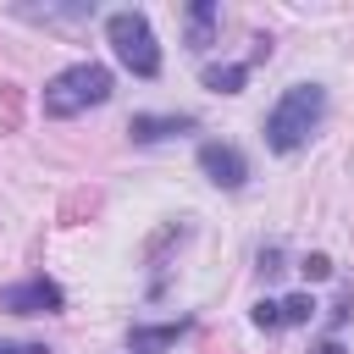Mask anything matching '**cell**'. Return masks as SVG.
I'll return each instance as SVG.
<instances>
[{
    "label": "cell",
    "mask_w": 354,
    "mask_h": 354,
    "mask_svg": "<svg viewBox=\"0 0 354 354\" xmlns=\"http://www.w3.org/2000/svg\"><path fill=\"white\" fill-rule=\"evenodd\" d=\"M105 39H111L116 61L133 77H160V44H155V28H149L144 11H111L105 17Z\"/></svg>",
    "instance_id": "obj_3"
},
{
    "label": "cell",
    "mask_w": 354,
    "mask_h": 354,
    "mask_svg": "<svg viewBox=\"0 0 354 354\" xmlns=\"http://www.w3.org/2000/svg\"><path fill=\"white\" fill-rule=\"evenodd\" d=\"M216 22H221V11L210 0H194L188 6V50H210L216 44Z\"/></svg>",
    "instance_id": "obj_7"
},
{
    "label": "cell",
    "mask_w": 354,
    "mask_h": 354,
    "mask_svg": "<svg viewBox=\"0 0 354 354\" xmlns=\"http://www.w3.org/2000/svg\"><path fill=\"white\" fill-rule=\"evenodd\" d=\"M243 77H249V66H243V61L205 66V88H216V94H238V88H243Z\"/></svg>",
    "instance_id": "obj_8"
},
{
    "label": "cell",
    "mask_w": 354,
    "mask_h": 354,
    "mask_svg": "<svg viewBox=\"0 0 354 354\" xmlns=\"http://www.w3.org/2000/svg\"><path fill=\"white\" fill-rule=\"evenodd\" d=\"M0 354H50L44 343H28V348H17V343H0Z\"/></svg>",
    "instance_id": "obj_13"
},
{
    "label": "cell",
    "mask_w": 354,
    "mask_h": 354,
    "mask_svg": "<svg viewBox=\"0 0 354 354\" xmlns=\"http://www.w3.org/2000/svg\"><path fill=\"white\" fill-rule=\"evenodd\" d=\"M188 332V321H166V326H133V348L144 354V348H166V343H177Z\"/></svg>",
    "instance_id": "obj_9"
},
{
    "label": "cell",
    "mask_w": 354,
    "mask_h": 354,
    "mask_svg": "<svg viewBox=\"0 0 354 354\" xmlns=\"http://www.w3.org/2000/svg\"><path fill=\"white\" fill-rule=\"evenodd\" d=\"M199 122L194 116H149V111H138L133 122H127V133L138 138V144H160V138H177V133H194Z\"/></svg>",
    "instance_id": "obj_6"
},
{
    "label": "cell",
    "mask_w": 354,
    "mask_h": 354,
    "mask_svg": "<svg viewBox=\"0 0 354 354\" xmlns=\"http://www.w3.org/2000/svg\"><path fill=\"white\" fill-rule=\"evenodd\" d=\"M277 310H282V326H304V321L315 315V299H310V293H293V299H282Z\"/></svg>",
    "instance_id": "obj_10"
},
{
    "label": "cell",
    "mask_w": 354,
    "mask_h": 354,
    "mask_svg": "<svg viewBox=\"0 0 354 354\" xmlns=\"http://www.w3.org/2000/svg\"><path fill=\"white\" fill-rule=\"evenodd\" d=\"M321 116H326V88H321V83H293V88H282V100L266 111V144H271L277 155H293V149L310 144V133L321 127Z\"/></svg>",
    "instance_id": "obj_1"
},
{
    "label": "cell",
    "mask_w": 354,
    "mask_h": 354,
    "mask_svg": "<svg viewBox=\"0 0 354 354\" xmlns=\"http://www.w3.org/2000/svg\"><path fill=\"white\" fill-rule=\"evenodd\" d=\"M299 271H304L310 282H326V277H332V260H326V254H304V260H299Z\"/></svg>",
    "instance_id": "obj_11"
},
{
    "label": "cell",
    "mask_w": 354,
    "mask_h": 354,
    "mask_svg": "<svg viewBox=\"0 0 354 354\" xmlns=\"http://www.w3.org/2000/svg\"><path fill=\"white\" fill-rule=\"evenodd\" d=\"M199 171L216 183V188H243L249 183V160H243V149L238 144H199Z\"/></svg>",
    "instance_id": "obj_5"
},
{
    "label": "cell",
    "mask_w": 354,
    "mask_h": 354,
    "mask_svg": "<svg viewBox=\"0 0 354 354\" xmlns=\"http://www.w3.org/2000/svg\"><path fill=\"white\" fill-rule=\"evenodd\" d=\"M254 326H266V332H277V326H282V310H277V299H260V304H254Z\"/></svg>",
    "instance_id": "obj_12"
},
{
    "label": "cell",
    "mask_w": 354,
    "mask_h": 354,
    "mask_svg": "<svg viewBox=\"0 0 354 354\" xmlns=\"http://www.w3.org/2000/svg\"><path fill=\"white\" fill-rule=\"evenodd\" d=\"M111 72L100 66V61H77V66H66V72H55L50 83H44V94H39V105H44V116H77V111H88V105H105L111 100Z\"/></svg>",
    "instance_id": "obj_2"
},
{
    "label": "cell",
    "mask_w": 354,
    "mask_h": 354,
    "mask_svg": "<svg viewBox=\"0 0 354 354\" xmlns=\"http://www.w3.org/2000/svg\"><path fill=\"white\" fill-rule=\"evenodd\" d=\"M0 310H11V315H61L66 310V293L50 277H28V282L0 288Z\"/></svg>",
    "instance_id": "obj_4"
},
{
    "label": "cell",
    "mask_w": 354,
    "mask_h": 354,
    "mask_svg": "<svg viewBox=\"0 0 354 354\" xmlns=\"http://www.w3.org/2000/svg\"><path fill=\"white\" fill-rule=\"evenodd\" d=\"M315 354H343V348H337V343H332V337H326V343H321V348H315Z\"/></svg>",
    "instance_id": "obj_14"
}]
</instances>
